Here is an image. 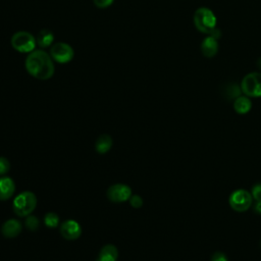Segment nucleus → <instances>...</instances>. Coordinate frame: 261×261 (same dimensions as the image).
Instances as JSON below:
<instances>
[{
    "mask_svg": "<svg viewBox=\"0 0 261 261\" xmlns=\"http://www.w3.org/2000/svg\"><path fill=\"white\" fill-rule=\"evenodd\" d=\"M27 72L40 81H46L53 76L55 72L54 60L44 49H35L29 53L24 60Z\"/></svg>",
    "mask_w": 261,
    "mask_h": 261,
    "instance_id": "obj_1",
    "label": "nucleus"
},
{
    "mask_svg": "<svg viewBox=\"0 0 261 261\" xmlns=\"http://www.w3.org/2000/svg\"><path fill=\"white\" fill-rule=\"evenodd\" d=\"M195 28L202 34H206L208 36H213L215 38H219L221 33L217 30V18L214 12L208 7H199L193 17Z\"/></svg>",
    "mask_w": 261,
    "mask_h": 261,
    "instance_id": "obj_2",
    "label": "nucleus"
},
{
    "mask_svg": "<svg viewBox=\"0 0 261 261\" xmlns=\"http://www.w3.org/2000/svg\"><path fill=\"white\" fill-rule=\"evenodd\" d=\"M37 197L31 191H23L18 194L12 203V208L17 216L25 217L35 210L37 206Z\"/></svg>",
    "mask_w": 261,
    "mask_h": 261,
    "instance_id": "obj_3",
    "label": "nucleus"
},
{
    "mask_svg": "<svg viewBox=\"0 0 261 261\" xmlns=\"http://www.w3.org/2000/svg\"><path fill=\"white\" fill-rule=\"evenodd\" d=\"M10 44L12 48L23 54H29L33 52L37 47L36 37L27 31H18L15 32L10 39Z\"/></svg>",
    "mask_w": 261,
    "mask_h": 261,
    "instance_id": "obj_4",
    "label": "nucleus"
},
{
    "mask_svg": "<svg viewBox=\"0 0 261 261\" xmlns=\"http://www.w3.org/2000/svg\"><path fill=\"white\" fill-rule=\"evenodd\" d=\"M229 206L237 212L247 211L253 204V197L250 192L244 189L234 190L228 197Z\"/></svg>",
    "mask_w": 261,
    "mask_h": 261,
    "instance_id": "obj_5",
    "label": "nucleus"
},
{
    "mask_svg": "<svg viewBox=\"0 0 261 261\" xmlns=\"http://www.w3.org/2000/svg\"><path fill=\"white\" fill-rule=\"evenodd\" d=\"M243 94L250 98L261 97V72H250L241 82Z\"/></svg>",
    "mask_w": 261,
    "mask_h": 261,
    "instance_id": "obj_6",
    "label": "nucleus"
},
{
    "mask_svg": "<svg viewBox=\"0 0 261 261\" xmlns=\"http://www.w3.org/2000/svg\"><path fill=\"white\" fill-rule=\"evenodd\" d=\"M49 54L55 62L65 64L73 59L74 51L72 47L65 42H55L49 48Z\"/></svg>",
    "mask_w": 261,
    "mask_h": 261,
    "instance_id": "obj_7",
    "label": "nucleus"
},
{
    "mask_svg": "<svg viewBox=\"0 0 261 261\" xmlns=\"http://www.w3.org/2000/svg\"><path fill=\"white\" fill-rule=\"evenodd\" d=\"M132 189L124 184H114L107 190V198L114 203H122L129 200Z\"/></svg>",
    "mask_w": 261,
    "mask_h": 261,
    "instance_id": "obj_8",
    "label": "nucleus"
},
{
    "mask_svg": "<svg viewBox=\"0 0 261 261\" xmlns=\"http://www.w3.org/2000/svg\"><path fill=\"white\" fill-rule=\"evenodd\" d=\"M60 234L69 241L76 240L82 234V227L80 223L73 219L65 220L60 225Z\"/></svg>",
    "mask_w": 261,
    "mask_h": 261,
    "instance_id": "obj_9",
    "label": "nucleus"
},
{
    "mask_svg": "<svg viewBox=\"0 0 261 261\" xmlns=\"http://www.w3.org/2000/svg\"><path fill=\"white\" fill-rule=\"evenodd\" d=\"M217 40L218 39L213 36H207L205 39H203L200 46L201 53L203 54V56L207 58H212L217 54L219 47Z\"/></svg>",
    "mask_w": 261,
    "mask_h": 261,
    "instance_id": "obj_10",
    "label": "nucleus"
},
{
    "mask_svg": "<svg viewBox=\"0 0 261 261\" xmlns=\"http://www.w3.org/2000/svg\"><path fill=\"white\" fill-rule=\"evenodd\" d=\"M15 192L14 180L6 175L0 176V201L8 200Z\"/></svg>",
    "mask_w": 261,
    "mask_h": 261,
    "instance_id": "obj_11",
    "label": "nucleus"
},
{
    "mask_svg": "<svg viewBox=\"0 0 261 261\" xmlns=\"http://www.w3.org/2000/svg\"><path fill=\"white\" fill-rule=\"evenodd\" d=\"M22 225L19 220L11 218L6 220L1 226V233L5 238H15L21 231Z\"/></svg>",
    "mask_w": 261,
    "mask_h": 261,
    "instance_id": "obj_12",
    "label": "nucleus"
},
{
    "mask_svg": "<svg viewBox=\"0 0 261 261\" xmlns=\"http://www.w3.org/2000/svg\"><path fill=\"white\" fill-rule=\"evenodd\" d=\"M54 39H55V37H54L53 32H51L50 30H47V29H43L38 33V35L36 37L37 46L40 49L50 48L54 44Z\"/></svg>",
    "mask_w": 261,
    "mask_h": 261,
    "instance_id": "obj_13",
    "label": "nucleus"
},
{
    "mask_svg": "<svg viewBox=\"0 0 261 261\" xmlns=\"http://www.w3.org/2000/svg\"><path fill=\"white\" fill-rule=\"evenodd\" d=\"M118 250L114 245L108 244L101 248L96 261H117Z\"/></svg>",
    "mask_w": 261,
    "mask_h": 261,
    "instance_id": "obj_14",
    "label": "nucleus"
},
{
    "mask_svg": "<svg viewBox=\"0 0 261 261\" xmlns=\"http://www.w3.org/2000/svg\"><path fill=\"white\" fill-rule=\"evenodd\" d=\"M252 108V101L248 96H240L233 100V109L239 114H246Z\"/></svg>",
    "mask_w": 261,
    "mask_h": 261,
    "instance_id": "obj_15",
    "label": "nucleus"
},
{
    "mask_svg": "<svg viewBox=\"0 0 261 261\" xmlns=\"http://www.w3.org/2000/svg\"><path fill=\"white\" fill-rule=\"evenodd\" d=\"M111 147H112V138L107 134L101 135L95 143L96 151L99 154L107 153L111 149Z\"/></svg>",
    "mask_w": 261,
    "mask_h": 261,
    "instance_id": "obj_16",
    "label": "nucleus"
},
{
    "mask_svg": "<svg viewBox=\"0 0 261 261\" xmlns=\"http://www.w3.org/2000/svg\"><path fill=\"white\" fill-rule=\"evenodd\" d=\"M242 89L241 85L239 86L236 83H228L224 88H223V96L227 100H236L238 97L242 95Z\"/></svg>",
    "mask_w": 261,
    "mask_h": 261,
    "instance_id": "obj_17",
    "label": "nucleus"
},
{
    "mask_svg": "<svg viewBox=\"0 0 261 261\" xmlns=\"http://www.w3.org/2000/svg\"><path fill=\"white\" fill-rule=\"evenodd\" d=\"M44 222L45 225L50 228L57 227L59 225V216L54 212H48L44 217Z\"/></svg>",
    "mask_w": 261,
    "mask_h": 261,
    "instance_id": "obj_18",
    "label": "nucleus"
},
{
    "mask_svg": "<svg viewBox=\"0 0 261 261\" xmlns=\"http://www.w3.org/2000/svg\"><path fill=\"white\" fill-rule=\"evenodd\" d=\"M24 225H25V227H27L28 229H30V230H32V231H35V230H37V229L39 228V226H40V220H39V218H38L37 216L30 214V215L25 216Z\"/></svg>",
    "mask_w": 261,
    "mask_h": 261,
    "instance_id": "obj_19",
    "label": "nucleus"
},
{
    "mask_svg": "<svg viewBox=\"0 0 261 261\" xmlns=\"http://www.w3.org/2000/svg\"><path fill=\"white\" fill-rule=\"evenodd\" d=\"M10 169V162L5 157H0V175L6 174Z\"/></svg>",
    "mask_w": 261,
    "mask_h": 261,
    "instance_id": "obj_20",
    "label": "nucleus"
},
{
    "mask_svg": "<svg viewBox=\"0 0 261 261\" xmlns=\"http://www.w3.org/2000/svg\"><path fill=\"white\" fill-rule=\"evenodd\" d=\"M252 197L255 201H261V184H255L251 190Z\"/></svg>",
    "mask_w": 261,
    "mask_h": 261,
    "instance_id": "obj_21",
    "label": "nucleus"
},
{
    "mask_svg": "<svg viewBox=\"0 0 261 261\" xmlns=\"http://www.w3.org/2000/svg\"><path fill=\"white\" fill-rule=\"evenodd\" d=\"M128 201L134 208H141L143 206V199L139 195H132Z\"/></svg>",
    "mask_w": 261,
    "mask_h": 261,
    "instance_id": "obj_22",
    "label": "nucleus"
},
{
    "mask_svg": "<svg viewBox=\"0 0 261 261\" xmlns=\"http://www.w3.org/2000/svg\"><path fill=\"white\" fill-rule=\"evenodd\" d=\"M113 2H114V0H93L94 5L97 8H100V9H104V8L109 7L110 5H112Z\"/></svg>",
    "mask_w": 261,
    "mask_h": 261,
    "instance_id": "obj_23",
    "label": "nucleus"
},
{
    "mask_svg": "<svg viewBox=\"0 0 261 261\" xmlns=\"http://www.w3.org/2000/svg\"><path fill=\"white\" fill-rule=\"evenodd\" d=\"M211 261H228V259L224 253L215 252L211 256Z\"/></svg>",
    "mask_w": 261,
    "mask_h": 261,
    "instance_id": "obj_24",
    "label": "nucleus"
},
{
    "mask_svg": "<svg viewBox=\"0 0 261 261\" xmlns=\"http://www.w3.org/2000/svg\"><path fill=\"white\" fill-rule=\"evenodd\" d=\"M253 210L256 214L261 215V201H255L253 205Z\"/></svg>",
    "mask_w": 261,
    "mask_h": 261,
    "instance_id": "obj_25",
    "label": "nucleus"
},
{
    "mask_svg": "<svg viewBox=\"0 0 261 261\" xmlns=\"http://www.w3.org/2000/svg\"><path fill=\"white\" fill-rule=\"evenodd\" d=\"M257 67L261 70V57L257 60Z\"/></svg>",
    "mask_w": 261,
    "mask_h": 261,
    "instance_id": "obj_26",
    "label": "nucleus"
}]
</instances>
